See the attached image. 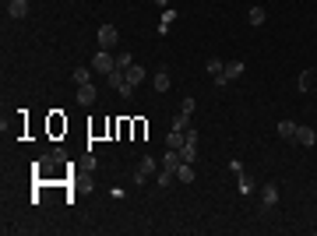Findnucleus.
Segmentation results:
<instances>
[{"label":"nucleus","mask_w":317,"mask_h":236,"mask_svg":"<svg viewBox=\"0 0 317 236\" xmlns=\"http://www.w3.org/2000/svg\"><path fill=\"white\" fill-rule=\"evenodd\" d=\"M180 166V152L176 148H166V155H162V169H176Z\"/></svg>","instance_id":"ddd939ff"},{"label":"nucleus","mask_w":317,"mask_h":236,"mask_svg":"<svg viewBox=\"0 0 317 236\" xmlns=\"http://www.w3.org/2000/svg\"><path fill=\"white\" fill-rule=\"evenodd\" d=\"M243 71H247V64H243V60H229V64L222 67V74H226V78H229V81L243 78Z\"/></svg>","instance_id":"39448f33"},{"label":"nucleus","mask_w":317,"mask_h":236,"mask_svg":"<svg viewBox=\"0 0 317 236\" xmlns=\"http://www.w3.org/2000/svg\"><path fill=\"white\" fill-rule=\"evenodd\" d=\"M296 145H303V148H310V145H317V131L314 127H296V138H293Z\"/></svg>","instance_id":"7ed1b4c3"},{"label":"nucleus","mask_w":317,"mask_h":236,"mask_svg":"<svg viewBox=\"0 0 317 236\" xmlns=\"http://www.w3.org/2000/svg\"><path fill=\"white\" fill-rule=\"evenodd\" d=\"M222 67H226V64H222V60H215V57L208 60V74H212V78H219V74H222Z\"/></svg>","instance_id":"aec40b11"},{"label":"nucleus","mask_w":317,"mask_h":236,"mask_svg":"<svg viewBox=\"0 0 317 236\" xmlns=\"http://www.w3.org/2000/svg\"><path fill=\"white\" fill-rule=\"evenodd\" d=\"M173 173H176V169H158V187H169V183H173Z\"/></svg>","instance_id":"6ab92c4d"},{"label":"nucleus","mask_w":317,"mask_h":236,"mask_svg":"<svg viewBox=\"0 0 317 236\" xmlns=\"http://www.w3.org/2000/svg\"><path fill=\"white\" fill-rule=\"evenodd\" d=\"M169 85H173V81H169V71H166V67H158L155 78H152V88H155V92H169Z\"/></svg>","instance_id":"423d86ee"},{"label":"nucleus","mask_w":317,"mask_h":236,"mask_svg":"<svg viewBox=\"0 0 317 236\" xmlns=\"http://www.w3.org/2000/svg\"><path fill=\"white\" fill-rule=\"evenodd\" d=\"M250 190H254V180L247 173H240V194H250Z\"/></svg>","instance_id":"412c9836"},{"label":"nucleus","mask_w":317,"mask_h":236,"mask_svg":"<svg viewBox=\"0 0 317 236\" xmlns=\"http://www.w3.org/2000/svg\"><path fill=\"white\" fill-rule=\"evenodd\" d=\"M95 95H99V92H95V85H78V102H81V106H92V102H95Z\"/></svg>","instance_id":"0eeeda50"},{"label":"nucleus","mask_w":317,"mask_h":236,"mask_svg":"<svg viewBox=\"0 0 317 236\" xmlns=\"http://www.w3.org/2000/svg\"><path fill=\"white\" fill-rule=\"evenodd\" d=\"M155 4H158V7H169V0H155Z\"/></svg>","instance_id":"b1692460"},{"label":"nucleus","mask_w":317,"mask_h":236,"mask_svg":"<svg viewBox=\"0 0 317 236\" xmlns=\"http://www.w3.org/2000/svg\"><path fill=\"white\" fill-rule=\"evenodd\" d=\"M180 109H183V113H194V99H190V95H187V99H183V102H180Z\"/></svg>","instance_id":"5701e85b"},{"label":"nucleus","mask_w":317,"mask_h":236,"mask_svg":"<svg viewBox=\"0 0 317 236\" xmlns=\"http://www.w3.org/2000/svg\"><path fill=\"white\" fill-rule=\"evenodd\" d=\"M247 18H250V25H264V21H268V11H264V7H250Z\"/></svg>","instance_id":"4468645a"},{"label":"nucleus","mask_w":317,"mask_h":236,"mask_svg":"<svg viewBox=\"0 0 317 236\" xmlns=\"http://www.w3.org/2000/svg\"><path fill=\"white\" fill-rule=\"evenodd\" d=\"M152 169H155V159H152V155H145L141 162H138V169H134V183H145V176H148Z\"/></svg>","instance_id":"20e7f679"},{"label":"nucleus","mask_w":317,"mask_h":236,"mask_svg":"<svg viewBox=\"0 0 317 236\" xmlns=\"http://www.w3.org/2000/svg\"><path fill=\"white\" fill-rule=\"evenodd\" d=\"M116 39H120V32H116L113 25H102V28H99V46H102V50L116 46Z\"/></svg>","instance_id":"f03ea898"},{"label":"nucleus","mask_w":317,"mask_h":236,"mask_svg":"<svg viewBox=\"0 0 317 236\" xmlns=\"http://www.w3.org/2000/svg\"><path fill=\"white\" fill-rule=\"evenodd\" d=\"M7 14L11 18H25L28 14V0H7Z\"/></svg>","instance_id":"9d476101"},{"label":"nucleus","mask_w":317,"mask_h":236,"mask_svg":"<svg viewBox=\"0 0 317 236\" xmlns=\"http://www.w3.org/2000/svg\"><path fill=\"white\" fill-rule=\"evenodd\" d=\"M183 141H187V134L169 127V134H166V148H176V152H180V148H183Z\"/></svg>","instance_id":"6e6552de"},{"label":"nucleus","mask_w":317,"mask_h":236,"mask_svg":"<svg viewBox=\"0 0 317 236\" xmlns=\"http://www.w3.org/2000/svg\"><path fill=\"white\" fill-rule=\"evenodd\" d=\"M314 81H317V71H303L296 88H300V92H310V88H314Z\"/></svg>","instance_id":"dca6fc26"},{"label":"nucleus","mask_w":317,"mask_h":236,"mask_svg":"<svg viewBox=\"0 0 317 236\" xmlns=\"http://www.w3.org/2000/svg\"><path fill=\"white\" fill-rule=\"evenodd\" d=\"M71 78H74V85H92V71H88V67H74Z\"/></svg>","instance_id":"a211bd4d"},{"label":"nucleus","mask_w":317,"mask_h":236,"mask_svg":"<svg viewBox=\"0 0 317 236\" xmlns=\"http://www.w3.org/2000/svg\"><path fill=\"white\" fill-rule=\"evenodd\" d=\"M296 127H300V124H293V120H282V124H279V134H282L286 141H293V138H296Z\"/></svg>","instance_id":"2eb2a0df"},{"label":"nucleus","mask_w":317,"mask_h":236,"mask_svg":"<svg viewBox=\"0 0 317 236\" xmlns=\"http://www.w3.org/2000/svg\"><path fill=\"white\" fill-rule=\"evenodd\" d=\"M131 64H134V57H131V53H120V57H116V67H120V71H127Z\"/></svg>","instance_id":"4be33fe9"},{"label":"nucleus","mask_w":317,"mask_h":236,"mask_svg":"<svg viewBox=\"0 0 317 236\" xmlns=\"http://www.w3.org/2000/svg\"><path fill=\"white\" fill-rule=\"evenodd\" d=\"M127 81H131V85H141V81H145V67L131 64V67H127Z\"/></svg>","instance_id":"f3484780"},{"label":"nucleus","mask_w":317,"mask_h":236,"mask_svg":"<svg viewBox=\"0 0 317 236\" xmlns=\"http://www.w3.org/2000/svg\"><path fill=\"white\" fill-rule=\"evenodd\" d=\"M173 131H183V134H187V131H190V113L180 109V113L173 116Z\"/></svg>","instance_id":"9b49d317"},{"label":"nucleus","mask_w":317,"mask_h":236,"mask_svg":"<svg viewBox=\"0 0 317 236\" xmlns=\"http://www.w3.org/2000/svg\"><path fill=\"white\" fill-rule=\"evenodd\" d=\"M176 180H180V183H194V169H190V162H180V166H176Z\"/></svg>","instance_id":"f8f14e48"},{"label":"nucleus","mask_w":317,"mask_h":236,"mask_svg":"<svg viewBox=\"0 0 317 236\" xmlns=\"http://www.w3.org/2000/svg\"><path fill=\"white\" fill-rule=\"evenodd\" d=\"M116 67V57H109L106 50H99L95 57H92V71H99V74H109Z\"/></svg>","instance_id":"f257e3e1"},{"label":"nucleus","mask_w":317,"mask_h":236,"mask_svg":"<svg viewBox=\"0 0 317 236\" xmlns=\"http://www.w3.org/2000/svg\"><path fill=\"white\" fill-rule=\"evenodd\" d=\"M275 201H279V187H275V183H264V190H261V205L271 208Z\"/></svg>","instance_id":"1a4fd4ad"}]
</instances>
